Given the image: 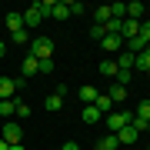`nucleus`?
I'll list each match as a JSON object with an SVG mask.
<instances>
[{
	"label": "nucleus",
	"instance_id": "nucleus-19",
	"mask_svg": "<svg viewBox=\"0 0 150 150\" xmlns=\"http://www.w3.org/2000/svg\"><path fill=\"white\" fill-rule=\"evenodd\" d=\"M117 70H134V54H127V50H123V54L117 57Z\"/></svg>",
	"mask_w": 150,
	"mask_h": 150
},
{
	"label": "nucleus",
	"instance_id": "nucleus-29",
	"mask_svg": "<svg viewBox=\"0 0 150 150\" xmlns=\"http://www.w3.org/2000/svg\"><path fill=\"white\" fill-rule=\"evenodd\" d=\"M103 33H107V30H103V27H97V23L90 27V37H97V40H103Z\"/></svg>",
	"mask_w": 150,
	"mask_h": 150
},
{
	"label": "nucleus",
	"instance_id": "nucleus-15",
	"mask_svg": "<svg viewBox=\"0 0 150 150\" xmlns=\"http://www.w3.org/2000/svg\"><path fill=\"white\" fill-rule=\"evenodd\" d=\"M137 137H140V134H137L134 127H130V123H127V127H123V130H117V140H120V144H134Z\"/></svg>",
	"mask_w": 150,
	"mask_h": 150
},
{
	"label": "nucleus",
	"instance_id": "nucleus-26",
	"mask_svg": "<svg viewBox=\"0 0 150 150\" xmlns=\"http://www.w3.org/2000/svg\"><path fill=\"white\" fill-rule=\"evenodd\" d=\"M10 40H13V43H27V40H30V37H27V27L17 30V33H10Z\"/></svg>",
	"mask_w": 150,
	"mask_h": 150
},
{
	"label": "nucleus",
	"instance_id": "nucleus-21",
	"mask_svg": "<svg viewBox=\"0 0 150 150\" xmlns=\"http://www.w3.org/2000/svg\"><path fill=\"white\" fill-rule=\"evenodd\" d=\"M97 70H100L103 77H117V60H103V64L97 67Z\"/></svg>",
	"mask_w": 150,
	"mask_h": 150
},
{
	"label": "nucleus",
	"instance_id": "nucleus-28",
	"mask_svg": "<svg viewBox=\"0 0 150 150\" xmlns=\"http://www.w3.org/2000/svg\"><path fill=\"white\" fill-rule=\"evenodd\" d=\"M40 74H54V57H50V60H40Z\"/></svg>",
	"mask_w": 150,
	"mask_h": 150
},
{
	"label": "nucleus",
	"instance_id": "nucleus-4",
	"mask_svg": "<svg viewBox=\"0 0 150 150\" xmlns=\"http://www.w3.org/2000/svg\"><path fill=\"white\" fill-rule=\"evenodd\" d=\"M100 47L107 50V54H117V50L123 47V37H117V33H103V40H100Z\"/></svg>",
	"mask_w": 150,
	"mask_h": 150
},
{
	"label": "nucleus",
	"instance_id": "nucleus-7",
	"mask_svg": "<svg viewBox=\"0 0 150 150\" xmlns=\"http://www.w3.org/2000/svg\"><path fill=\"white\" fill-rule=\"evenodd\" d=\"M13 93H17V87L10 77H0V100H13Z\"/></svg>",
	"mask_w": 150,
	"mask_h": 150
},
{
	"label": "nucleus",
	"instance_id": "nucleus-5",
	"mask_svg": "<svg viewBox=\"0 0 150 150\" xmlns=\"http://www.w3.org/2000/svg\"><path fill=\"white\" fill-rule=\"evenodd\" d=\"M134 70H144V74H150V43L134 57Z\"/></svg>",
	"mask_w": 150,
	"mask_h": 150
},
{
	"label": "nucleus",
	"instance_id": "nucleus-23",
	"mask_svg": "<svg viewBox=\"0 0 150 150\" xmlns=\"http://www.w3.org/2000/svg\"><path fill=\"white\" fill-rule=\"evenodd\" d=\"M17 113V100H0V117H13Z\"/></svg>",
	"mask_w": 150,
	"mask_h": 150
},
{
	"label": "nucleus",
	"instance_id": "nucleus-27",
	"mask_svg": "<svg viewBox=\"0 0 150 150\" xmlns=\"http://www.w3.org/2000/svg\"><path fill=\"white\" fill-rule=\"evenodd\" d=\"M140 37H144V43H150V20L140 23Z\"/></svg>",
	"mask_w": 150,
	"mask_h": 150
},
{
	"label": "nucleus",
	"instance_id": "nucleus-17",
	"mask_svg": "<svg viewBox=\"0 0 150 150\" xmlns=\"http://www.w3.org/2000/svg\"><path fill=\"white\" fill-rule=\"evenodd\" d=\"M117 147H120V140H117V134H107V137L100 140V144H97V150H117Z\"/></svg>",
	"mask_w": 150,
	"mask_h": 150
},
{
	"label": "nucleus",
	"instance_id": "nucleus-20",
	"mask_svg": "<svg viewBox=\"0 0 150 150\" xmlns=\"http://www.w3.org/2000/svg\"><path fill=\"white\" fill-rule=\"evenodd\" d=\"M97 93H100L97 87H80V100H83V107H87V103H93V100H97Z\"/></svg>",
	"mask_w": 150,
	"mask_h": 150
},
{
	"label": "nucleus",
	"instance_id": "nucleus-18",
	"mask_svg": "<svg viewBox=\"0 0 150 150\" xmlns=\"http://www.w3.org/2000/svg\"><path fill=\"white\" fill-rule=\"evenodd\" d=\"M110 100H113V103H123V100H127V87L113 83V87H110Z\"/></svg>",
	"mask_w": 150,
	"mask_h": 150
},
{
	"label": "nucleus",
	"instance_id": "nucleus-24",
	"mask_svg": "<svg viewBox=\"0 0 150 150\" xmlns=\"http://www.w3.org/2000/svg\"><path fill=\"white\" fill-rule=\"evenodd\" d=\"M134 117H140V120H150V100H140V103H137Z\"/></svg>",
	"mask_w": 150,
	"mask_h": 150
},
{
	"label": "nucleus",
	"instance_id": "nucleus-34",
	"mask_svg": "<svg viewBox=\"0 0 150 150\" xmlns=\"http://www.w3.org/2000/svg\"><path fill=\"white\" fill-rule=\"evenodd\" d=\"M4 54H7V43H4V40H0V57H4Z\"/></svg>",
	"mask_w": 150,
	"mask_h": 150
},
{
	"label": "nucleus",
	"instance_id": "nucleus-3",
	"mask_svg": "<svg viewBox=\"0 0 150 150\" xmlns=\"http://www.w3.org/2000/svg\"><path fill=\"white\" fill-rule=\"evenodd\" d=\"M4 140H7V144H20V140H23V127H20L17 120L4 123Z\"/></svg>",
	"mask_w": 150,
	"mask_h": 150
},
{
	"label": "nucleus",
	"instance_id": "nucleus-22",
	"mask_svg": "<svg viewBox=\"0 0 150 150\" xmlns=\"http://www.w3.org/2000/svg\"><path fill=\"white\" fill-rule=\"evenodd\" d=\"M60 107H64V97H60V93H50V97H47V110H50V113H57Z\"/></svg>",
	"mask_w": 150,
	"mask_h": 150
},
{
	"label": "nucleus",
	"instance_id": "nucleus-2",
	"mask_svg": "<svg viewBox=\"0 0 150 150\" xmlns=\"http://www.w3.org/2000/svg\"><path fill=\"white\" fill-rule=\"evenodd\" d=\"M130 120H134V113H130V110H113V113H107V127H110V134L123 130Z\"/></svg>",
	"mask_w": 150,
	"mask_h": 150
},
{
	"label": "nucleus",
	"instance_id": "nucleus-16",
	"mask_svg": "<svg viewBox=\"0 0 150 150\" xmlns=\"http://www.w3.org/2000/svg\"><path fill=\"white\" fill-rule=\"evenodd\" d=\"M50 17H54V20H67V17H70V4L57 0V4H54V13H50Z\"/></svg>",
	"mask_w": 150,
	"mask_h": 150
},
{
	"label": "nucleus",
	"instance_id": "nucleus-1",
	"mask_svg": "<svg viewBox=\"0 0 150 150\" xmlns=\"http://www.w3.org/2000/svg\"><path fill=\"white\" fill-rule=\"evenodd\" d=\"M30 57L50 60V57H54V40H50V37H33V43H30Z\"/></svg>",
	"mask_w": 150,
	"mask_h": 150
},
{
	"label": "nucleus",
	"instance_id": "nucleus-31",
	"mask_svg": "<svg viewBox=\"0 0 150 150\" xmlns=\"http://www.w3.org/2000/svg\"><path fill=\"white\" fill-rule=\"evenodd\" d=\"M64 150H80V144H64Z\"/></svg>",
	"mask_w": 150,
	"mask_h": 150
},
{
	"label": "nucleus",
	"instance_id": "nucleus-25",
	"mask_svg": "<svg viewBox=\"0 0 150 150\" xmlns=\"http://www.w3.org/2000/svg\"><path fill=\"white\" fill-rule=\"evenodd\" d=\"M130 77H134V70H117V83H120V87H127Z\"/></svg>",
	"mask_w": 150,
	"mask_h": 150
},
{
	"label": "nucleus",
	"instance_id": "nucleus-6",
	"mask_svg": "<svg viewBox=\"0 0 150 150\" xmlns=\"http://www.w3.org/2000/svg\"><path fill=\"white\" fill-rule=\"evenodd\" d=\"M43 20V17H40V10H37V4H33V7H27V10H23V27H37V23Z\"/></svg>",
	"mask_w": 150,
	"mask_h": 150
},
{
	"label": "nucleus",
	"instance_id": "nucleus-33",
	"mask_svg": "<svg viewBox=\"0 0 150 150\" xmlns=\"http://www.w3.org/2000/svg\"><path fill=\"white\" fill-rule=\"evenodd\" d=\"M10 150H27V147H23V144H10Z\"/></svg>",
	"mask_w": 150,
	"mask_h": 150
},
{
	"label": "nucleus",
	"instance_id": "nucleus-13",
	"mask_svg": "<svg viewBox=\"0 0 150 150\" xmlns=\"http://www.w3.org/2000/svg\"><path fill=\"white\" fill-rule=\"evenodd\" d=\"M80 117H83V123H97V120H100V117H103V113H100V110H97V107H93V103H87V107L80 110Z\"/></svg>",
	"mask_w": 150,
	"mask_h": 150
},
{
	"label": "nucleus",
	"instance_id": "nucleus-30",
	"mask_svg": "<svg viewBox=\"0 0 150 150\" xmlns=\"http://www.w3.org/2000/svg\"><path fill=\"white\" fill-rule=\"evenodd\" d=\"M17 117H30V107H27V103H17Z\"/></svg>",
	"mask_w": 150,
	"mask_h": 150
},
{
	"label": "nucleus",
	"instance_id": "nucleus-36",
	"mask_svg": "<svg viewBox=\"0 0 150 150\" xmlns=\"http://www.w3.org/2000/svg\"><path fill=\"white\" fill-rule=\"evenodd\" d=\"M147 150H150V147H147Z\"/></svg>",
	"mask_w": 150,
	"mask_h": 150
},
{
	"label": "nucleus",
	"instance_id": "nucleus-35",
	"mask_svg": "<svg viewBox=\"0 0 150 150\" xmlns=\"http://www.w3.org/2000/svg\"><path fill=\"white\" fill-rule=\"evenodd\" d=\"M147 130H150V123H147Z\"/></svg>",
	"mask_w": 150,
	"mask_h": 150
},
{
	"label": "nucleus",
	"instance_id": "nucleus-32",
	"mask_svg": "<svg viewBox=\"0 0 150 150\" xmlns=\"http://www.w3.org/2000/svg\"><path fill=\"white\" fill-rule=\"evenodd\" d=\"M0 150H10V144H7V140H4V137H0Z\"/></svg>",
	"mask_w": 150,
	"mask_h": 150
},
{
	"label": "nucleus",
	"instance_id": "nucleus-8",
	"mask_svg": "<svg viewBox=\"0 0 150 150\" xmlns=\"http://www.w3.org/2000/svg\"><path fill=\"white\" fill-rule=\"evenodd\" d=\"M93 107L100 110V113H113V100H110V93H97Z\"/></svg>",
	"mask_w": 150,
	"mask_h": 150
},
{
	"label": "nucleus",
	"instance_id": "nucleus-10",
	"mask_svg": "<svg viewBox=\"0 0 150 150\" xmlns=\"http://www.w3.org/2000/svg\"><path fill=\"white\" fill-rule=\"evenodd\" d=\"M137 33H140V20H123V30H120V37H123V40L137 37Z\"/></svg>",
	"mask_w": 150,
	"mask_h": 150
},
{
	"label": "nucleus",
	"instance_id": "nucleus-9",
	"mask_svg": "<svg viewBox=\"0 0 150 150\" xmlns=\"http://www.w3.org/2000/svg\"><path fill=\"white\" fill-rule=\"evenodd\" d=\"M7 27H10V33L23 30V10H13V13H7Z\"/></svg>",
	"mask_w": 150,
	"mask_h": 150
},
{
	"label": "nucleus",
	"instance_id": "nucleus-12",
	"mask_svg": "<svg viewBox=\"0 0 150 150\" xmlns=\"http://www.w3.org/2000/svg\"><path fill=\"white\" fill-rule=\"evenodd\" d=\"M20 67H23V77H33V74H40V60H37V57H30V54H27V60H23Z\"/></svg>",
	"mask_w": 150,
	"mask_h": 150
},
{
	"label": "nucleus",
	"instance_id": "nucleus-11",
	"mask_svg": "<svg viewBox=\"0 0 150 150\" xmlns=\"http://www.w3.org/2000/svg\"><path fill=\"white\" fill-rule=\"evenodd\" d=\"M144 13H147V7L140 4V0H134V4H127V20H140Z\"/></svg>",
	"mask_w": 150,
	"mask_h": 150
},
{
	"label": "nucleus",
	"instance_id": "nucleus-14",
	"mask_svg": "<svg viewBox=\"0 0 150 150\" xmlns=\"http://www.w3.org/2000/svg\"><path fill=\"white\" fill-rule=\"evenodd\" d=\"M93 23H97V27H107V23H110V7H97V10H93Z\"/></svg>",
	"mask_w": 150,
	"mask_h": 150
}]
</instances>
